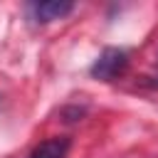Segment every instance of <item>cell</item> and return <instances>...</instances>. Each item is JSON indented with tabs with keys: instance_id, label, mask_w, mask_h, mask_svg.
<instances>
[{
	"instance_id": "obj_1",
	"label": "cell",
	"mask_w": 158,
	"mask_h": 158,
	"mask_svg": "<svg viewBox=\"0 0 158 158\" xmlns=\"http://www.w3.org/2000/svg\"><path fill=\"white\" fill-rule=\"evenodd\" d=\"M128 67V54L123 49H116V47H106L99 59L91 64V77L94 79H101V81H111L116 79L118 74H123V69Z\"/></svg>"
},
{
	"instance_id": "obj_2",
	"label": "cell",
	"mask_w": 158,
	"mask_h": 158,
	"mask_svg": "<svg viewBox=\"0 0 158 158\" xmlns=\"http://www.w3.org/2000/svg\"><path fill=\"white\" fill-rule=\"evenodd\" d=\"M72 7L74 5L64 2V0H47V2H35L30 10L37 22H52V20H62L64 15H69Z\"/></svg>"
},
{
	"instance_id": "obj_3",
	"label": "cell",
	"mask_w": 158,
	"mask_h": 158,
	"mask_svg": "<svg viewBox=\"0 0 158 158\" xmlns=\"http://www.w3.org/2000/svg\"><path fill=\"white\" fill-rule=\"evenodd\" d=\"M67 151H69V138H47L40 146H35L30 158H64Z\"/></svg>"
},
{
	"instance_id": "obj_4",
	"label": "cell",
	"mask_w": 158,
	"mask_h": 158,
	"mask_svg": "<svg viewBox=\"0 0 158 158\" xmlns=\"http://www.w3.org/2000/svg\"><path fill=\"white\" fill-rule=\"evenodd\" d=\"M151 84H153V86H158V77H153V81H151Z\"/></svg>"
}]
</instances>
